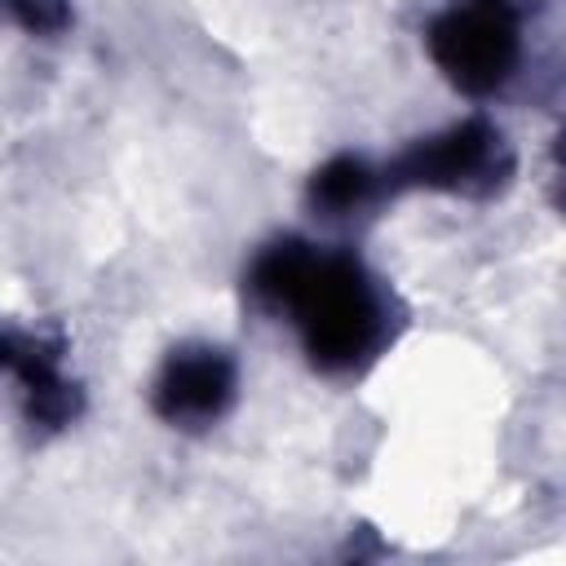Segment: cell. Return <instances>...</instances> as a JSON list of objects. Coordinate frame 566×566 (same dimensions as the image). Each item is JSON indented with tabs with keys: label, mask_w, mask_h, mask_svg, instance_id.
Returning <instances> with one entry per match:
<instances>
[{
	"label": "cell",
	"mask_w": 566,
	"mask_h": 566,
	"mask_svg": "<svg viewBox=\"0 0 566 566\" xmlns=\"http://www.w3.org/2000/svg\"><path fill=\"white\" fill-rule=\"evenodd\" d=\"M292 310L305 323L310 354L327 367H349L354 358L367 354L376 336V301L371 287L363 283L358 265L345 256H314Z\"/></svg>",
	"instance_id": "obj_1"
},
{
	"label": "cell",
	"mask_w": 566,
	"mask_h": 566,
	"mask_svg": "<svg viewBox=\"0 0 566 566\" xmlns=\"http://www.w3.org/2000/svg\"><path fill=\"white\" fill-rule=\"evenodd\" d=\"M429 44H433L438 66L469 93L495 88L513 71V57H517L513 22H509L504 9H491V4H473V9L447 13L433 27Z\"/></svg>",
	"instance_id": "obj_2"
},
{
	"label": "cell",
	"mask_w": 566,
	"mask_h": 566,
	"mask_svg": "<svg viewBox=\"0 0 566 566\" xmlns=\"http://www.w3.org/2000/svg\"><path fill=\"white\" fill-rule=\"evenodd\" d=\"M230 398V367L221 354H181L159 380V411L168 420H203L217 416Z\"/></svg>",
	"instance_id": "obj_3"
},
{
	"label": "cell",
	"mask_w": 566,
	"mask_h": 566,
	"mask_svg": "<svg viewBox=\"0 0 566 566\" xmlns=\"http://www.w3.org/2000/svg\"><path fill=\"white\" fill-rule=\"evenodd\" d=\"M486 146H491V133L482 124H460L424 146H416L402 164H398V177L402 181H420V186H451V181H464L469 172L482 168L486 159Z\"/></svg>",
	"instance_id": "obj_4"
},
{
	"label": "cell",
	"mask_w": 566,
	"mask_h": 566,
	"mask_svg": "<svg viewBox=\"0 0 566 566\" xmlns=\"http://www.w3.org/2000/svg\"><path fill=\"white\" fill-rule=\"evenodd\" d=\"M367 186H371V177H367V168L358 159H332L314 177V199L323 208H349V203H358L367 195Z\"/></svg>",
	"instance_id": "obj_5"
},
{
	"label": "cell",
	"mask_w": 566,
	"mask_h": 566,
	"mask_svg": "<svg viewBox=\"0 0 566 566\" xmlns=\"http://www.w3.org/2000/svg\"><path fill=\"white\" fill-rule=\"evenodd\" d=\"M0 363H9V345L4 340H0Z\"/></svg>",
	"instance_id": "obj_6"
}]
</instances>
